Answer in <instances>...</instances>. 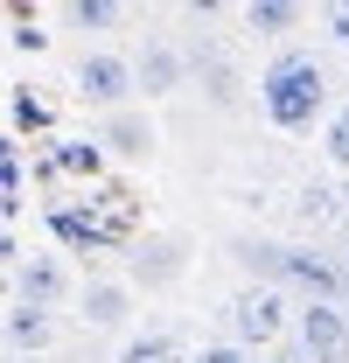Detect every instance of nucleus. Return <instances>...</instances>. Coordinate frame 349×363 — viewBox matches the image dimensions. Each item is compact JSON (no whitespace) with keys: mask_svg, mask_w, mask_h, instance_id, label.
<instances>
[{"mask_svg":"<svg viewBox=\"0 0 349 363\" xmlns=\"http://www.w3.org/2000/svg\"><path fill=\"white\" fill-rule=\"evenodd\" d=\"M321 105H328V70H321V56H307V49H287V56H272L259 77V112L279 126V133H307L314 119H321Z\"/></svg>","mask_w":349,"mask_h":363,"instance_id":"nucleus-1","label":"nucleus"},{"mask_svg":"<svg viewBox=\"0 0 349 363\" xmlns=\"http://www.w3.org/2000/svg\"><path fill=\"white\" fill-rule=\"evenodd\" d=\"M294 14H301L294 0H259V7H245V21H252V28H265V35H279Z\"/></svg>","mask_w":349,"mask_h":363,"instance_id":"nucleus-10","label":"nucleus"},{"mask_svg":"<svg viewBox=\"0 0 349 363\" xmlns=\"http://www.w3.org/2000/svg\"><path fill=\"white\" fill-rule=\"evenodd\" d=\"M328 43L349 49V0H336V7H328Z\"/></svg>","mask_w":349,"mask_h":363,"instance_id":"nucleus-14","label":"nucleus"},{"mask_svg":"<svg viewBox=\"0 0 349 363\" xmlns=\"http://www.w3.org/2000/svg\"><path fill=\"white\" fill-rule=\"evenodd\" d=\"M272 272H287V279L314 286V301H328V308H343V301H349V272L336 266V259H314V252H279V259H272Z\"/></svg>","mask_w":349,"mask_h":363,"instance_id":"nucleus-4","label":"nucleus"},{"mask_svg":"<svg viewBox=\"0 0 349 363\" xmlns=\"http://www.w3.org/2000/svg\"><path fill=\"white\" fill-rule=\"evenodd\" d=\"M77 91L98 98V105H126L140 84H133V63H126V56H84V63H77Z\"/></svg>","mask_w":349,"mask_h":363,"instance_id":"nucleus-5","label":"nucleus"},{"mask_svg":"<svg viewBox=\"0 0 349 363\" xmlns=\"http://www.w3.org/2000/svg\"><path fill=\"white\" fill-rule=\"evenodd\" d=\"M343 272H349V238H343Z\"/></svg>","mask_w":349,"mask_h":363,"instance_id":"nucleus-17","label":"nucleus"},{"mask_svg":"<svg viewBox=\"0 0 349 363\" xmlns=\"http://www.w3.org/2000/svg\"><path fill=\"white\" fill-rule=\"evenodd\" d=\"M84 315L98 321V328H119V321H126V294H119V286H91V294H84Z\"/></svg>","mask_w":349,"mask_h":363,"instance_id":"nucleus-9","label":"nucleus"},{"mask_svg":"<svg viewBox=\"0 0 349 363\" xmlns=\"http://www.w3.org/2000/svg\"><path fill=\"white\" fill-rule=\"evenodd\" d=\"M279 328H287V294H279V286H245V294L231 301V335H238L245 350L279 342Z\"/></svg>","mask_w":349,"mask_h":363,"instance_id":"nucleus-2","label":"nucleus"},{"mask_svg":"<svg viewBox=\"0 0 349 363\" xmlns=\"http://www.w3.org/2000/svg\"><path fill=\"white\" fill-rule=\"evenodd\" d=\"M0 189H14V161H7V147H0Z\"/></svg>","mask_w":349,"mask_h":363,"instance_id":"nucleus-15","label":"nucleus"},{"mask_svg":"<svg viewBox=\"0 0 349 363\" xmlns=\"http://www.w3.org/2000/svg\"><path fill=\"white\" fill-rule=\"evenodd\" d=\"M349 342V308H328V301H307L301 308V357L307 363H336Z\"/></svg>","mask_w":349,"mask_h":363,"instance_id":"nucleus-3","label":"nucleus"},{"mask_svg":"<svg viewBox=\"0 0 349 363\" xmlns=\"http://www.w3.org/2000/svg\"><path fill=\"white\" fill-rule=\"evenodd\" d=\"M70 21H84V28H112V21H119V7H112V0H77V7H70Z\"/></svg>","mask_w":349,"mask_h":363,"instance_id":"nucleus-12","label":"nucleus"},{"mask_svg":"<svg viewBox=\"0 0 349 363\" xmlns=\"http://www.w3.org/2000/svg\"><path fill=\"white\" fill-rule=\"evenodd\" d=\"M174 77H182V63H174L168 49H147V56H140V70H133V84H140V91H168Z\"/></svg>","mask_w":349,"mask_h":363,"instance_id":"nucleus-7","label":"nucleus"},{"mask_svg":"<svg viewBox=\"0 0 349 363\" xmlns=\"http://www.w3.org/2000/svg\"><path fill=\"white\" fill-rule=\"evenodd\" d=\"M189 363H252V357H245L238 342H210V350H196Z\"/></svg>","mask_w":349,"mask_h":363,"instance_id":"nucleus-13","label":"nucleus"},{"mask_svg":"<svg viewBox=\"0 0 349 363\" xmlns=\"http://www.w3.org/2000/svg\"><path fill=\"white\" fill-rule=\"evenodd\" d=\"M336 196H343V210H349V175H343V189H336Z\"/></svg>","mask_w":349,"mask_h":363,"instance_id":"nucleus-16","label":"nucleus"},{"mask_svg":"<svg viewBox=\"0 0 349 363\" xmlns=\"http://www.w3.org/2000/svg\"><path fill=\"white\" fill-rule=\"evenodd\" d=\"M56 301H63V266H56V259H28V266H21V308H56Z\"/></svg>","mask_w":349,"mask_h":363,"instance_id":"nucleus-6","label":"nucleus"},{"mask_svg":"<svg viewBox=\"0 0 349 363\" xmlns=\"http://www.w3.org/2000/svg\"><path fill=\"white\" fill-rule=\"evenodd\" d=\"M7 335H14V350H43L49 342V315L43 308H14V315H7Z\"/></svg>","mask_w":349,"mask_h":363,"instance_id":"nucleus-8","label":"nucleus"},{"mask_svg":"<svg viewBox=\"0 0 349 363\" xmlns=\"http://www.w3.org/2000/svg\"><path fill=\"white\" fill-rule=\"evenodd\" d=\"M321 147H328V161H336V168H349V105L336 112V119H328V133H321Z\"/></svg>","mask_w":349,"mask_h":363,"instance_id":"nucleus-11","label":"nucleus"}]
</instances>
